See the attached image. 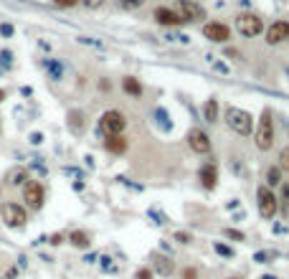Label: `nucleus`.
<instances>
[{
  "instance_id": "obj_1",
  "label": "nucleus",
  "mask_w": 289,
  "mask_h": 279,
  "mask_svg": "<svg viewBox=\"0 0 289 279\" xmlns=\"http://www.w3.org/2000/svg\"><path fill=\"white\" fill-rule=\"evenodd\" d=\"M226 125L231 127L236 135L241 137H249L251 129H254V117L246 109H238V107H228L226 109Z\"/></svg>"
},
{
  "instance_id": "obj_2",
  "label": "nucleus",
  "mask_w": 289,
  "mask_h": 279,
  "mask_svg": "<svg viewBox=\"0 0 289 279\" xmlns=\"http://www.w3.org/2000/svg\"><path fill=\"white\" fill-rule=\"evenodd\" d=\"M0 216H3L8 228H23L28 224V211L23 208V205L13 203V201H5L3 205H0Z\"/></svg>"
},
{
  "instance_id": "obj_3",
  "label": "nucleus",
  "mask_w": 289,
  "mask_h": 279,
  "mask_svg": "<svg viewBox=\"0 0 289 279\" xmlns=\"http://www.w3.org/2000/svg\"><path fill=\"white\" fill-rule=\"evenodd\" d=\"M256 203H259V213H262V218L271 221V218L277 216L279 198L274 196V190H271L269 185H259V190H256Z\"/></svg>"
},
{
  "instance_id": "obj_4",
  "label": "nucleus",
  "mask_w": 289,
  "mask_h": 279,
  "mask_svg": "<svg viewBox=\"0 0 289 279\" xmlns=\"http://www.w3.org/2000/svg\"><path fill=\"white\" fill-rule=\"evenodd\" d=\"M127 127V120H125V114L117 112V109H109V112H104L99 117V132L104 137H109V135H122Z\"/></svg>"
},
{
  "instance_id": "obj_5",
  "label": "nucleus",
  "mask_w": 289,
  "mask_h": 279,
  "mask_svg": "<svg viewBox=\"0 0 289 279\" xmlns=\"http://www.w3.org/2000/svg\"><path fill=\"white\" fill-rule=\"evenodd\" d=\"M254 140H256V148L259 150H271V145H274V120H271V112L269 109H264L262 120H259Z\"/></svg>"
},
{
  "instance_id": "obj_6",
  "label": "nucleus",
  "mask_w": 289,
  "mask_h": 279,
  "mask_svg": "<svg viewBox=\"0 0 289 279\" xmlns=\"http://www.w3.org/2000/svg\"><path fill=\"white\" fill-rule=\"evenodd\" d=\"M236 28H238L241 36L254 38V36H259V33L264 31V23H262V18H259V16H254V13H241V16L236 18Z\"/></svg>"
},
{
  "instance_id": "obj_7",
  "label": "nucleus",
  "mask_w": 289,
  "mask_h": 279,
  "mask_svg": "<svg viewBox=\"0 0 289 279\" xmlns=\"http://www.w3.org/2000/svg\"><path fill=\"white\" fill-rule=\"evenodd\" d=\"M43 198H46V188H43L38 180H28V183L23 185V201H26L28 208L38 211L41 205H43Z\"/></svg>"
},
{
  "instance_id": "obj_8",
  "label": "nucleus",
  "mask_w": 289,
  "mask_h": 279,
  "mask_svg": "<svg viewBox=\"0 0 289 279\" xmlns=\"http://www.w3.org/2000/svg\"><path fill=\"white\" fill-rule=\"evenodd\" d=\"M173 10L183 18V23H185V21H203V18H206L203 5L193 3V0H178V5H175Z\"/></svg>"
},
{
  "instance_id": "obj_9",
  "label": "nucleus",
  "mask_w": 289,
  "mask_h": 279,
  "mask_svg": "<svg viewBox=\"0 0 289 279\" xmlns=\"http://www.w3.org/2000/svg\"><path fill=\"white\" fill-rule=\"evenodd\" d=\"M203 36L208 41H216V43H226L228 38H231V31H228L226 23H218V21H210L203 25Z\"/></svg>"
},
{
  "instance_id": "obj_10",
  "label": "nucleus",
  "mask_w": 289,
  "mask_h": 279,
  "mask_svg": "<svg viewBox=\"0 0 289 279\" xmlns=\"http://www.w3.org/2000/svg\"><path fill=\"white\" fill-rule=\"evenodd\" d=\"M198 180L206 190H213L218 185V165L216 163H206L201 170H198Z\"/></svg>"
},
{
  "instance_id": "obj_11",
  "label": "nucleus",
  "mask_w": 289,
  "mask_h": 279,
  "mask_svg": "<svg viewBox=\"0 0 289 279\" xmlns=\"http://www.w3.org/2000/svg\"><path fill=\"white\" fill-rule=\"evenodd\" d=\"M188 145H190V150L198 152V155H206L210 150V140L203 129H190V135H188Z\"/></svg>"
},
{
  "instance_id": "obj_12",
  "label": "nucleus",
  "mask_w": 289,
  "mask_h": 279,
  "mask_svg": "<svg viewBox=\"0 0 289 279\" xmlns=\"http://www.w3.org/2000/svg\"><path fill=\"white\" fill-rule=\"evenodd\" d=\"M155 21L160 25H170V28H175V25L183 23V18L178 16L173 8H155Z\"/></svg>"
},
{
  "instance_id": "obj_13",
  "label": "nucleus",
  "mask_w": 289,
  "mask_h": 279,
  "mask_svg": "<svg viewBox=\"0 0 289 279\" xmlns=\"http://www.w3.org/2000/svg\"><path fill=\"white\" fill-rule=\"evenodd\" d=\"M284 38H289V23L284 21L271 23V28L266 31V43H282Z\"/></svg>"
},
{
  "instance_id": "obj_14",
  "label": "nucleus",
  "mask_w": 289,
  "mask_h": 279,
  "mask_svg": "<svg viewBox=\"0 0 289 279\" xmlns=\"http://www.w3.org/2000/svg\"><path fill=\"white\" fill-rule=\"evenodd\" d=\"M104 148L112 155H122L127 150V137L125 135H109V137H104Z\"/></svg>"
},
{
  "instance_id": "obj_15",
  "label": "nucleus",
  "mask_w": 289,
  "mask_h": 279,
  "mask_svg": "<svg viewBox=\"0 0 289 279\" xmlns=\"http://www.w3.org/2000/svg\"><path fill=\"white\" fill-rule=\"evenodd\" d=\"M5 183L8 185H26L28 183V170L26 168H10L5 175Z\"/></svg>"
},
{
  "instance_id": "obj_16",
  "label": "nucleus",
  "mask_w": 289,
  "mask_h": 279,
  "mask_svg": "<svg viewBox=\"0 0 289 279\" xmlns=\"http://www.w3.org/2000/svg\"><path fill=\"white\" fill-rule=\"evenodd\" d=\"M152 269H155L158 274H162V277H170L173 274V261L167 259V256L155 254V256H152Z\"/></svg>"
},
{
  "instance_id": "obj_17",
  "label": "nucleus",
  "mask_w": 289,
  "mask_h": 279,
  "mask_svg": "<svg viewBox=\"0 0 289 279\" xmlns=\"http://www.w3.org/2000/svg\"><path fill=\"white\" fill-rule=\"evenodd\" d=\"M122 89H125L130 97H142V84L137 81L134 76H125V81H122Z\"/></svg>"
},
{
  "instance_id": "obj_18",
  "label": "nucleus",
  "mask_w": 289,
  "mask_h": 279,
  "mask_svg": "<svg viewBox=\"0 0 289 279\" xmlns=\"http://www.w3.org/2000/svg\"><path fill=\"white\" fill-rule=\"evenodd\" d=\"M69 241H71L76 249H89V244H91V239H89L86 231H71V233H69Z\"/></svg>"
},
{
  "instance_id": "obj_19",
  "label": "nucleus",
  "mask_w": 289,
  "mask_h": 279,
  "mask_svg": "<svg viewBox=\"0 0 289 279\" xmlns=\"http://www.w3.org/2000/svg\"><path fill=\"white\" fill-rule=\"evenodd\" d=\"M203 120L206 122H216L218 120V101L216 99H208L203 104Z\"/></svg>"
},
{
  "instance_id": "obj_20",
  "label": "nucleus",
  "mask_w": 289,
  "mask_h": 279,
  "mask_svg": "<svg viewBox=\"0 0 289 279\" xmlns=\"http://www.w3.org/2000/svg\"><path fill=\"white\" fill-rule=\"evenodd\" d=\"M266 183H269V188L279 185L282 183V168H269L266 170Z\"/></svg>"
},
{
  "instance_id": "obj_21",
  "label": "nucleus",
  "mask_w": 289,
  "mask_h": 279,
  "mask_svg": "<svg viewBox=\"0 0 289 279\" xmlns=\"http://www.w3.org/2000/svg\"><path fill=\"white\" fill-rule=\"evenodd\" d=\"M46 69H49L51 79H61V74H64V69H61V64H56V61H46Z\"/></svg>"
},
{
  "instance_id": "obj_22",
  "label": "nucleus",
  "mask_w": 289,
  "mask_h": 279,
  "mask_svg": "<svg viewBox=\"0 0 289 279\" xmlns=\"http://www.w3.org/2000/svg\"><path fill=\"white\" fill-rule=\"evenodd\" d=\"M119 5L127 8V10H137L140 5H145V0H119Z\"/></svg>"
},
{
  "instance_id": "obj_23",
  "label": "nucleus",
  "mask_w": 289,
  "mask_h": 279,
  "mask_svg": "<svg viewBox=\"0 0 289 279\" xmlns=\"http://www.w3.org/2000/svg\"><path fill=\"white\" fill-rule=\"evenodd\" d=\"M279 168L289 173V148H284V150L279 152Z\"/></svg>"
},
{
  "instance_id": "obj_24",
  "label": "nucleus",
  "mask_w": 289,
  "mask_h": 279,
  "mask_svg": "<svg viewBox=\"0 0 289 279\" xmlns=\"http://www.w3.org/2000/svg\"><path fill=\"white\" fill-rule=\"evenodd\" d=\"M216 252H218L221 256H226V259H231V256H234V249H231V246H226V244H221V241L216 244Z\"/></svg>"
},
{
  "instance_id": "obj_25",
  "label": "nucleus",
  "mask_w": 289,
  "mask_h": 279,
  "mask_svg": "<svg viewBox=\"0 0 289 279\" xmlns=\"http://www.w3.org/2000/svg\"><path fill=\"white\" fill-rule=\"evenodd\" d=\"M282 208H284V216L289 218V185H284L282 190Z\"/></svg>"
},
{
  "instance_id": "obj_26",
  "label": "nucleus",
  "mask_w": 289,
  "mask_h": 279,
  "mask_svg": "<svg viewBox=\"0 0 289 279\" xmlns=\"http://www.w3.org/2000/svg\"><path fill=\"white\" fill-rule=\"evenodd\" d=\"M223 236H226V239H234V241H243V233L236 231V228H226V231H223Z\"/></svg>"
},
{
  "instance_id": "obj_27",
  "label": "nucleus",
  "mask_w": 289,
  "mask_h": 279,
  "mask_svg": "<svg viewBox=\"0 0 289 279\" xmlns=\"http://www.w3.org/2000/svg\"><path fill=\"white\" fill-rule=\"evenodd\" d=\"M79 3H81L84 8H89V10H97V8L104 5V0H79Z\"/></svg>"
},
{
  "instance_id": "obj_28",
  "label": "nucleus",
  "mask_w": 289,
  "mask_h": 279,
  "mask_svg": "<svg viewBox=\"0 0 289 279\" xmlns=\"http://www.w3.org/2000/svg\"><path fill=\"white\" fill-rule=\"evenodd\" d=\"M15 31H13V25L10 23H0V36H5V38H10Z\"/></svg>"
},
{
  "instance_id": "obj_29",
  "label": "nucleus",
  "mask_w": 289,
  "mask_h": 279,
  "mask_svg": "<svg viewBox=\"0 0 289 279\" xmlns=\"http://www.w3.org/2000/svg\"><path fill=\"white\" fill-rule=\"evenodd\" d=\"M53 3L58 8H74V5H79V0H53Z\"/></svg>"
},
{
  "instance_id": "obj_30",
  "label": "nucleus",
  "mask_w": 289,
  "mask_h": 279,
  "mask_svg": "<svg viewBox=\"0 0 289 279\" xmlns=\"http://www.w3.org/2000/svg\"><path fill=\"white\" fill-rule=\"evenodd\" d=\"M254 259H256V261H262V264H264V261H269V259H274V252H259V254H256Z\"/></svg>"
},
{
  "instance_id": "obj_31",
  "label": "nucleus",
  "mask_w": 289,
  "mask_h": 279,
  "mask_svg": "<svg viewBox=\"0 0 289 279\" xmlns=\"http://www.w3.org/2000/svg\"><path fill=\"white\" fill-rule=\"evenodd\" d=\"M175 241H180V244H190V233L178 231V233H175Z\"/></svg>"
},
{
  "instance_id": "obj_32",
  "label": "nucleus",
  "mask_w": 289,
  "mask_h": 279,
  "mask_svg": "<svg viewBox=\"0 0 289 279\" xmlns=\"http://www.w3.org/2000/svg\"><path fill=\"white\" fill-rule=\"evenodd\" d=\"M134 279H152V269H147V267H145V269H140V272L134 274Z\"/></svg>"
},
{
  "instance_id": "obj_33",
  "label": "nucleus",
  "mask_w": 289,
  "mask_h": 279,
  "mask_svg": "<svg viewBox=\"0 0 289 279\" xmlns=\"http://www.w3.org/2000/svg\"><path fill=\"white\" fill-rule=\"evenodd\" d=\"M10 51H0V61H3V66H10Z\"/></svg>"
},
{
  "instance_id": "obj_34",
  "label": "nucleus",
  "mask_w": 289,
  "mask_h": 279,
  "mask_svg": "<svg viewBox=\"0 0 289 279\" xmlns=\"http://www.w3.org/2000/svg\"><path fill=\"white\" fill-rule=\"evenodd\" d=\"M195 277H198L195 269H183V279H195Z\"/></svg>"
},
{
  "instance_id": "obj_35",
  "label": "nucleus",
  "mask_w": 289,
  "mask_h": 279,
  "mask_svg": "<svg viewBox=\"0 0 289 279\" xmlns=\"http://www.w3.org/2000/svg\"><path fill=\"white\" fill-rule=\"evenodd\" d=\"M61 241H64V236H61V233H53V236H51V241H49V244H53V246H58Z\"/></svg>"
},
{
  "instance_id": "obj_36",
  "label": "nucleus",
  "mask_w": 289,
  "mask_h": 279,
  "mask_svg": "<svg viewBox=\"0 0 289 279\" xmlns=\"http://www.w3.org/2000/svg\"><path fill=\"white\" fill-rule=\"evenodd\" d=\"M102 267H104V269H114V267H112V259H109V256H102Z\"/></svg>"
},
{
  "instance_id": "obj_37",
  "label": "nucleus",
  "mask_w": 289,
  "mask_h": 279,
  "mask_svg": "<svg viewBox=\"0 0 289 279\" xmlns=\"http://www.w3.org/2000/svg\"><path fill=\"white\" fill-rule=\"evenodd\" d=\"M5 99V89H0V101H3Z\"/></svg>"
}]
</instances>
